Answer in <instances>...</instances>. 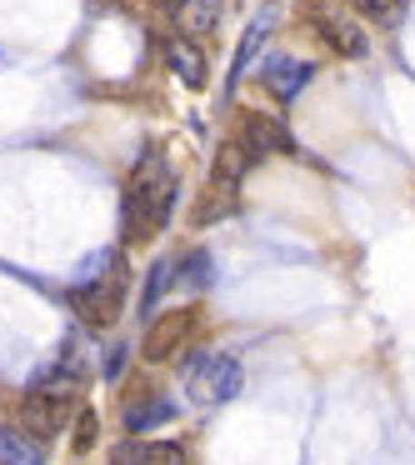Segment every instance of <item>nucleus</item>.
<instances>
[{"mask_svg":"<svg viewBox=\"0 0 415 465\" xmlns=\"http://www.w3.org/2000/svg\"><path fill=\"white\" fill-rule=\"evenodd\" d=\"M175 205V171L161 151L141 155V165L131 171V185H125V231L131 241H151V235L165 231Z\"/></svg>","mask_w":415,"mask_h":465,"instance_id":"obj_1","label":"nucleus"},{"mask_svg":"<svg viewBox=\"0 0 415 465\" xmlns=\"http://www.w3.org/2000/svg\"><path fill=\"white\" fill-rule=\"evenodd\" d=\"M265 41V21L255 25V31H245V41H241V51H235V65H231V75H225V95L235 91V85L245 81V65H251V55H255V45Z\"/></svg>","mask_w":415,"mask_h":465,"instance_id":"obj_16","label":"nucleus"},{"mask_svg":"<svg viewBox=\"0 0 415 465\" xmlns=\"http://www.w3.org/2000/svg\"><path fill=\"white\" fill-rule=\"evenodd\" d=\"M171 271H175L171 261H155V265H151V275H145V295H141V311H151V305L165 295V285H171Z\"/></svg>","mask_w":415,"mask_h":465,"instance_id":"obj_17","label":"nucleus"},{"mask_svg":"<svg viewBox=\"0 0 415 465\" xmlns=\"http://www.w3.org/2000/svg\"><path fill=\"white\" fill-rule=\"evenodd\" d=\"M241 141H245V151L261 161V155H301V145H295V135L285 131L275 115H245L241 121Z\"/></svg>","mask_w":415,"mask_h":465,"instance_id":"obj_6","label":"nucleus"},{"mask_svg":"<svg viewBox=\"0 0 415 465\" xmlns=\"http://www.w3.org/2000/svg\"><path fill=\"white\" fill-rule=\"evenodd\" d=\"M311 75H315L311 61H295V55H271V61H265V71H261V85H265V91H271L281 105H291L295 95L311 85Z\"/></svg>","mask_w":415,"mask_h":465,"instance_id":"obj_8","label":"nucleus"},{"mask_svg":"<svg viewBox=\"0 0 415 465\" xmlns=\"http://www.w3.org/2000/svg\"><path fill=\"white\" fill-rule=\"evenodd\" d=\"M21 430L31 435V440H55V435L65 430V420H71V395H51V391H31L21 401Z\"/></svg>","mask_w":415,"mask_h":465,"instance_id":"obj_4","label":"nucleus"},{"mask_svg":"<svg viewBox=\"0 0 415 465\" xmlns=\"http://www.w3.org/2000/svg\"><path fill=\"white\" fill-rule=\"evenodd\" d=\"M211 271H215V265H211V255H205V251H185L181 255V271H175V275H181L191 291H205V285H211Z\"/></svg>","mask_w":415,"mask_h":465,"instance_id":"obj_15","label":"nucleus"},{"mask_svg":"<svg viewBox=\"0 0 415 465\" xmlns=\"http://www.w3.org/2000/svg\"><path fill=\"white\" fill-rule=\"evenodd\" d=\"M141 465H185V450H181L175 440H165V445H145Z\"/></svg>","mask_w":415,"mask_h":465,"instance_id":"obj_19","label":"nucleus"},{"mask_svg":"<svg viewBox=\"0 0 415 465\" xmlns=\"http://www.w3.org/2000/svg\"><path fill=\"white\" fill-rule=\"evenodd\" d=\"M165 61H171V71L181 75L191 91H205L211 65H205V55H201V45H195V41H171V45H165Z\"/></svg>","mask_w":415,"mask_h":465,"instance_id":"obj_9","label":"nucleus"},{"mask_svg":"<svg viewBox=\"0 0 415 465\" xmlns=\"http://www.w3.org/2000/svg\"><path fill=\"white\" fill-rule=\"evenodd\" d=\"M345 5L375 25H400V15H405V0H345Z\"/></svg>","mask_w":415,"mask_h":465,"instance_id":"obj_14","label":"nucleus"},{"mask_svg":"<svg viewBox=\"0 0 415 465\" xmlns=\"http://www.w3.org/2000/svg\"><path fill=\"white\" fill-rule=\"evenodd\" d=\"M171 415H175V401H165V395H145V401L125 405V430L145 435V430H155V425H165Z\"/></svg>","mask_w":415,"mask_h":465,"instance_id":"obj_11","label":"nucleus"},{"mask_svg":"<svg viewBox=\"0 0 415 465\" xmlns=\"http://www.w3.org/2000/svg\"><path fill=\"white\" fill-rule=\"evenodd\" d=\"M95 435H101V420H95V411H81V415H75V455H85V450H91V445H95Z\"/></svg>","mask_w":415,"mask_h":465,"instance_id":"obj_18","label":"nucleus"},{"mask_svg":"<svg viewBox=\"0 0 415 465\" xmlns=\"http://www.w3.org/2000/svg\"><path fill=\"white\" fill-rule=\"evenodd\" d=\"M251 161H255V155L245 151V141H225L221 151H215V171H211V181H221V185H241V181H245V171H251Z\"/></svg>","mask_w":415,"mask_h":465,"instance_id":"obj_13","label":"nucleus"},{"mask_svg":"<svg viewBox=\"0 0 415 465\" xmlns=\"http://www.w3.org/2000/svg\"><path fill=\"white\" fill-rule=\"evenodd\" d=\"M125 285H131V265H125L121 251H105L95 275H85V285L71 291V305L85 325L105 331V325L121 321V305H125Z\"/></svg>","mask_w":415,"mask_h":465,"instance_id":"obj_2","label":"nucleus"},{"mask_svg":"<svg viewBox=\"0 0 415 465\" xmlns=\"http://www.w3.org/2000/svg\"><path fill=\"white\" fill-rule=\"evenodd\" d=\"M121 365H125V351H111V361H105V375H121Z\"/></svg>","mask_w":415,"mask_h":465,"instance_id":"obj_20","label":"nucleus"},{"mask_svg":"<svg viewBox=\"0 0 415 465\" xmlns=\"http://www.w3.org/2000/svg\"><path fill=\"white\" fill-rule=\"evenodd\" d=\"M221 15H225L221 0H175V25L185 35H211L221 25Z\"/></svg>","mask_w":415,"mask_h":465,"instance_id":"obj_10","label":"nucleus"},{"mask_svg":"<svg viewBox=\"0 0 415 465\" xmlns=\"http://www.w3.org/2000/svg\"><path fill=\"white\" fill-rule=\"evenodd\" d=\"M241 361L235 355H195L185 365V395L195 405H225L241 395Z\"/></svg>","mask_w":415,"mask_h":465,"instance_id":"obj_3","label":"nucleus"},{"mask_svg":"<svg viewBox=\"0 0 415 465\" xmlns=\"http://www.w3.org/2000/svg\"><path fill=\"white\" fill-rule=\"evenodd\" d=\"M0 465H45V450H41V440H31L25 430L5 425V430H0Z\"/></svg>","mask_w":415,"mask_h":465,"instance_id":"obj_12","label":"nucleus"},{"mask_svg":"<svg viewBox=\"0 0 415 465\" xmlns=\"http://www.w3.org/2000/svg\"><path fill=\"white\" fill-rule=\"evenodd\" d=\"M305 21L315 25V35H321V41L331 45L335 55H351V61H355V55L371 51V41H365L361 25L345 21V15H341V11H331V5H311V11H305Z\"/></svg>","mask_w":415,"mask_h":465,"instance_id":"obj_5","label":"nucleus"},{"mask_svg":"<svg viewBox=\"0 0 415 465\" xmlns=\"http://www.w3.org/2000/svg\"><path fill=\"white\" fill-rule=\"evenodd\" d=\"M191 325H195V311H191V305H181V311L161 315V321H155L151 331H145V341H141V355H145V361H171V355L185 345V335H191Z\"/></svg>","mask_w":415,"mask_h":465,"instance_id":"obj_7","label":"nucleus"}]
</instances>
